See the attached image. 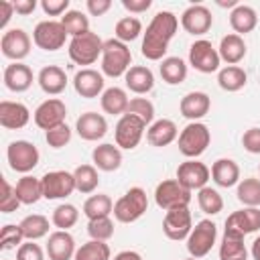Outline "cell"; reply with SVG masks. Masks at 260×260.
<instances>
[{"label":"cell","instance_id":"6125c7cd","mask_svg":"<svg viewBox=\"0 0 260 260\" xmlns=\"http://www.w3.org/2000/svg\"><path fill=\"white\" fill-rule=\"evenodd\" d=\"M185 260H199V258H193V256H189V258H185Z\"/></svg>","mask_w":260,"mask_h":260},{"label":"cell","instance_id":"d6986e66","mask_svg":"<svg viewBox=\"0 0 260 260\" xmlns=\"http://www.w3.org/2000/svg\"><path fill=\"white\" fill-rule=\"evenodd\" d=\"M75 130H77L79 138H83V140H87V142H95V140H100V138L106 136V132H108V122H106V118H104L102 114H98V112H85V114H81V116L77 118Z\"/></svg>","mask_w":260,"mask_h":260},{"label":"cell","instance_id":"83f0119b","mask_svg":"<svg viewBox=\"0 0 260 260\" xmlns=\"http://www.w3.org/2000/svg\"><path fill=\"white\" fill-rule=\"evenodd\" d=\"M211 179L217 187H234L240 183V167L232 158H217L211 165Z\"/></svg>","mask_w":260,"mask_h":260},{"label":"cell","instance_id":"d4e9b609","mask_svg":"<svg viewBox=\"0 0 260 260\" xmlns=\"http://www.w3.org/2000/svg\"><path fill=\"white\" fill-rule=\"evenodd\" d=\"M179 136V130H177V124L169 118H160V120H154L148 130H146V140L150 146H156V148H162V146H169L171 142H175Z\"/></svg>","mask_w":260,"mask_h":260},{"label":"cell","instance_id":"3957f363","mask_svg":"<svg viewBox=\"0 0 260 260\" xmlns=\"http://www.w3.org/2000/svg\"><path fill=\"white\" fill-rule=\"evenodd\" d=\"M148 209L146 191L142 187H130L116 203H114V217L120 223H132L140 219Z\"/></svg>","mask_w":260,"mask_h":260},{"label":"cell","instance_id":"5bb4252c","mask_svg":"<svg viewBox=\"0 0 260 260\" xmlns=\"http://www.w3.org/2000/svg\"><path fill=\"white\" fill-rule=\"evenodd\" d=\"M191 230H193V219H191L189 207H179V209H171L165 213L162 232L169 240H173V242L187 240Z\"/></svg>","mask_w":260,"mask_h":260},{"label":"cell","instance_id":"4fadbf2b","mask_svg":"<svg viewBox=\"0 0 260 260\" xmlns=\"http://www.w3.org/2000/svg\"><path fill=\"white\" fill-rule=\"evenodd\" d=\"M65 118H67V108H65V102H61L59 98L45 100L43 104L37 106V110L32 114L35 124L41 130H45V132L51 130V128H57V126L65 124Z\"/></svg>","mask_w":260,"mask_h":260},{"label":"cell","instance_id":"681fc988","mask_svg":"<svg viewBox=\"0 0 260 260\" xmlns=\"http://www.w3.org/2000/svg\"><path fill=\"white\" fill-rule=\"evenodd\" d=\"M45 140L51 148H63L71 140V128L67 124H61L57 128H51L45 132Z\"/></svg>","mask_w":260,"mask_h":260},{"label":"cell","instance_id":"f6af8a7d","mask_svg":"<svg viewBox=\"0 0 260 260\" xmlns=\"http://www.w3.org/2000/svg\"><path fill=\"white\" fill-rule=\"evenodd\" d=\"M142 32V22L136 18V16H124L116 22L114 26V35L118 41L122 43H130V41H136Z\"/></svg>","mask_w":260,"mask_h":260},{"label":"cell","instance_id":"cb8c5ba5","mask_svg":"<svg viewBox=\"0 0 260 260\" xmlns=\"http://www.w3.org/2000/svg\"><path fill=\"white\" fill-rule=\"evenodd\" d=\"M2 77H4V85L10 91H14V93L26 91L32 85V79H35L32 69L28 65H24V63H10V65H6Z\"/></svg>","mask_w":260,"mask_h":260},{"label":"cell","instance_id":"d590c367","mask_svg":"<svg viewBox=\"0 0 260 260\" xmlns=\"http://www.w3.org/2000/svg\"><path fill=\"white\" fill-rule=\"evenodd\" d=\"M246 81H248V75L238 65H228L217 73V83L223 91H240L246 85Z\"/></svg>","mask_w":260,"mask_h":260},{"label":"cell","instance_id":"6f0895ef","mask_svg":"<svg viewBox=\"0 0 260 260\" xmlns=\"http://www.w3.org/2000/svg\"><path fill=\"white\" fill-rule=\"evenodd\" d=\"M12 14H14V4L8 2V0H2L0 2V28H6Z\"/></svg>","mask_w":260,"mask_h":260},{"label":"cell","instance_id":"9f6ffc18","mask_svg":"<svg viewBox=\"0 0 260 260\" xmlns=\"http://www.w3.org/2000/svg\"><path fill=\"white\" fill-rule=\"evenodd\" d=\"M122 6L132 14H140L152 6V0H122Z\"/></svg>","mask_w":260,"mask_h":260},{"label":"cell","instance_id":"4316f807","mask_svg":"<svg viewBox=\"0 0 260 260\" xmlns=\"http://www.w3.org/2000/svg\"><path fill=\"white\" fill-rule=\"evenodd\" d=\"M37 81H39V85H41V89L45 93L59 95L67 85V73L57 65H47V67H43L39 71Z\"/></svg>","mask_w":260,"mask_h":260},{"label":"cell","instance_id":"1f68e13d","mask_svg":"<svg viewBox=\"0 0 260 260\" xmlns=\"http://www.w3.org/2000/svg\"><path fill=\"white\" fill-rule=\"evenodd\" d=\"M217 53H219L221 61H225L228 65H236L246 57V43H244V39L240 35L230 32L219 41Z\"/></svg>","mask_w":260,"mask_h":260},{"label":"cell","instance_id":"91938a15","mask_svg":"<svg viewBox=\"0 0 260 260\" xmlns=\"http://www.w3.org/2000/svg\"><path fill=\"white\" fill-rule=\"evenodd\" d=\"M114 260H142V256L138 252H134V250H122V252H118L114 256Z\"/></svg>","mask_w":260,"mask_h":260},{"label":"cell","instance_id":"ac0fdd59","mask_svg":"<svg viewBox=\"0 0 260 260\" xmlns=\"http://www.w3.org/2000/svg\"><path fill=\"white\" fill-rule=\"evenodd\" d=\"M211 24H213V16H211L209 8L203 4H191L181 14V26L193 37L205 35L211 28Z\"/></svg>","mask_w":260,"mask_h":260},{"label":"cell","instance_id":"f35d334b","mask_svg":"<svg viewBox=\"0 0 260 260\" xmlns=\"http://www.w3.org/2000/svg\"><path fill=\"white\" fill-rule=\"evenodd\" d=\"M18 225L24 234V240H30V242H37L49 234V219L41 213H30V215L22 217V221Z\"/></svg>","mask_w":260,"mask_h":260},{"label":"cell","instance_id":"7bdbcfd3","mask_svg":"<svg viewBox=\"0 0 260 260\" xmlns=\"http://www.w3.org/2000/svg\"><path fill=\"white\" fill-rule=\"evenodd\" d=\"M79 219V211L73 203H61L53 209V215H51V223L57 228V230H69L77 223Z\"/></svg>","mask_w":260,"mask_h":260},{"label":"cell","instance_id":"9a60e30c","mask_svg":"<svg viewBox=\"0 0 260 260\" xmlns=\"http://www.w3.org/2000/svg\"><path fill=\"white\" fill-rule=\"evenodd\" d=\"M0 51L12 63H20L30 53V37L22 28H10L0 39Z\"/></svg>","mask_w":260,"mask_h":260},{"label":"cell","instance_id":"94428289","mask_svg":"<svg viewBox=\"0 0 260 260\" xmlns=\"http://www.w3.org/2000/svg\"><path fill=\"white\" fill-rule=\"evenodd\" d=\"M250 254H252L254 260H260V236L252 242V250H250Z\"/></svg>","mask_w":260,"mask_h":260},{"label":"cell","instance_id":"9c48e42d","mask_svg":"<svg viewBox=\"0 0 260 260\" xmlns=\"http://www.w3.org/2000/svg\"><path fill=\"white\" fill-rule=\"evenodd\" d=\"M144 128L146 124L132 116V114H124L120 116L116 128H114V138H116V146L118 148H124V150H132L138 146V142L142 140L144 136Z\"/></svg>","mask_w":260,"mask_h":260},{"label":"cell","instance_id":"680465c9","mask_svg":"<svg viewBox=\"0 0 260 260\" xmlns=\"http://www.w3.org/2000/svg\"><path fill=\"white\" fill-rule=\"evenodd\" d=\"M12 4H14V12L20 16L35 12V8H37V0H14Z\"/></svg>","mask_w":260,"mask_h":260},{"label":"cell","instance_id":"e0dca14e","mask_svg":"<svg viewBox=\"0 0 260 260\" xmlns=\"http://www.w3.org/2000/svg\"><path fill=\"white\" fill-rule=\"evenodd\" d=\"M260 230V209L258 207H244L238 209L234 213L228 215L225 219V234H234V236H246Z\"/></svg>","mask_w":260,"mask_h":260},{"label":"cell","instance_id":"5b68a950","mask_svg":"<svg viewBox=\"0 0 260 260\" xmlns=\"http://www.w3.org/2000/svg\"><path fill=\"white\" fill-rule=\"evenodd\" d=\"M104 51V41L95 35V32H85L81 37H73L69 41V59L77 65H91L98 61V57H102Z\"/></svg>","mask_w":260,"mask_h":260},{"label":"cell","instance_id":"f546056e","mask_svg":"<svg viewBox=\"0 0 260 260\" xmlns=\"http://www.w3.org/2000/svg\"><path fill=\"white\" fill-rule=\"evenodd\" d=\"M258 24V14L252 6L248 4H238L232 12H230V26L234 28L236 35H248L256 28Z\"/></svg>","mask_w":260,"mask_h":260},{"label":"cell","instance_id":"4dcf8cb0","mask_svg":"<svg viewBox=\"0 0 260 260\" xmlns=\"http://www.w3.org/2000/svg\"><path fill=\"white\" fill-rule=\"evenodd\" d=\"M100 104H102V110L110 116H124L126 110H128V104H130V98L126 93V89L122 87H108L104 89V93L100 95Z\"/></svg>","mask_w":260,"mask_h":260},{"label":"cell","instance_id":"44dd1931","mask_svg":"<svg viewBox=\"0 0 260 260\" xmlns=\"http://www.w3.org/2000/svg\"><path fill=\"white\" fill-rule=\"evenodd\" d=\"M28 120H30V112L24 104L10 102V100L0 102V124H2V128L20 130L28 124Z\"/></svg>","mask_w":260,"mask_h":260},{"label":"cell","instance_id":"b9f144b4","mask_svg":"<svg viewBox=\"0 0 260 260\" xmlns=\"http://www.w3.org/2000/svg\"><path fill=\"white\" fill-rule=\"evenodd\" d=\"M197 203H199V209L207 215H217L223 209V199H221L219 191L213 187L199 189L197 191Z\"/></svg>","mask_w":260,"mask_h":260},{"label":"cell","instance_id":"6da1fadb","mask_svg":"<svg viewBox=\"0 0 260 260\" xmlns=\"http://www.w3.org/2000/svg\"><path fill=\"white\" fill-rule=\"evenodd\" d=\"M179 28V18L169 12V10H160L152 16L150 24L146 26L144 39H142V57H146L148 61H160L169 49L171 39L175 37Z\"/></svg>","mask_w":260,"mask_h":260},{"label":"cell","instance_id":"277c9868","mask_svg":"<svg viewBox=\"0 0 260 260\" xmlns=\"http://www.w3.org/2000/svg\"><path fill=\"white\" fill-rule=\"evenodd\" d=\"M211 142V132L203 122H189L179 134V152L187 158L201 156Z\"/></svg>","mask_w":260,"mask_h":260},{"label":"cell","instance_id":"7dc6e473","mask_svg":"<svg viewBox=\"0 0 260 260\" xmlns=\"http://www.w3.org/2000/svg\"><path fill=\"white\" fill-rule=\"evenodd\" d=\"M87 234L91 240L108 242L114 236V221L110 217H98V219H87Z\"/></svg>","mask_w":260,"mask_h":260},{"label":"cell","instance_id":"ffe728a7","mask_svg":"<svg viewBox=\"0 0 260 260\" xmlns=\"http://www.w3.org/2000/svg\"><path fill=\"white\" fill-rule=\"evenodd\" d=\"M73 87L81 98H98L104 93V73L95 71V69H81L75 73L73 77Z\"/></svg>","mask_w":260,"mask_h":260},{"label":"cell","instance_id":"7c38bea8","mask_svg":"<svg viewBox=\"0 0 260 260\" xmlns=\"http://www.w3.org/2000/svg\"><path fill=\"white\" fill-rule=\"evenodd\" d=\"M219 61L221 59H219L217 49L205 39H199L189 47V65L193 69H197L199 73L217 71L219 69Z\"/></svg>","mask_w":260,"mask_h":260},{"label":"cell","instance_id":"8d00e7d4","mask_svg":"<svg viewBox=\"0 0 260 260\" xmlns=\"http://www.w3.org/2000/svg\"><path fill=\"white\" fill-rule=\"evenodd\" d=\"M73 177H75V191H79L83 195L93 193L98 189V185H100V175H98V169L93 165L75 167Z\"/></svg>","mask_w":260,"mask_h":260},{"label":"cell","instance_id":"f5cc1de1","mask_svg":"<svg viewBox=\"0 0 260 260\" xmlns=\"http://www.w3.org/2000/svg\"><path fill=\"white\" fill-rule=\"evenodd\" d=\"M242 146L250 154H260V128H250L242 136Z\"/></svg>","mask_w":260,"mask_h":260},{"label":"cell","instance_id":"836d02e7","mask_svg":"<svg viewBox=\"0 0 260 260\" xmlns=\"http://www.w3.org/2000/svg\"><path fill=\"white\" fill-rule=\"evenodd\" d=\"M160 77L169 85H179L187 79V65L181 57H165L158 65Z\"/></svg>","mask_w":260,"mask_h":260},{"label":"cell","instance_id":"e575fe53","mask_svg":"<svg viewBox=\"0 0 260 260\" xmlns=\"http://www.w3.org/2000/svg\"><path fill=\"white\" fill-rule=\"evenodd\" d=\"M219 260H248L244 238L223 232V238L219 244Z\"/></svg>","mask_w":260,"mask_h":260},{"label":"cell","instance_id":"c3c4849f","mask_svg":"<svg viewBox=\"0 0 260 260\" xmlns=\"http://www.w3.org/2000/svg\"><path fill=\"white\" fill-rule=\"evenodd\" d=\"M24 240V234L20 230V225L14 223H6L0 232V248L2 250H10V248H18Z\"/></svg>","mask_w":260,"mask_h":260},{"label":"cell","instance_id":"db71d44e","mask_svg":"<svg viewBox=\"0 0 260 260\" xmlns=\"http://www.w3.org/2000/svg\"><path fill=\"white\" fill-rule=\"evenodd\" d=\"M41 8L47 16H61L69 12V0H43Z\"/></svg>","mask_w":260,"mask_h":260},{"label":"cell","instance_id":"2e32d148","mask_svg":"<svg viewBox=\"0 0 260 260\" xmlns=\"http://www.w3.org/2000/svg\"><path fill=\"white\" fill-rule=\"evenodd\" d=\"M209 177H211V171L207 169V165L199 162L197 158H189L177 167V181L189 191H195V189L199 191L207 187Z\"/></svg>","mask_w":260,"mask_h":260},{"label":"cell","instance_id":"8992f818","mask_svg":"<svg viewBox=\"0 0 260 260\" xmlns=\"http://www.w3.org/2000/svg\"><path fill=\"white\" fill-rule=\"evenodd\" d=\"M154 201L160 209L171 211L179 207H189L191 203V191L185 189L177 179H167L156 185L154 189Z\"/></svg>","mask_w":260,"mask_h":260},{"label":"cell","instance_id":"11a10c76","mask_svg":"<svg viewBox=\"0 0 260 260\" xmlns=\"http://www.w3.org/2000/svg\"><path fill=\"white\" fill-rule=\"evenodd\" d=\"M85 8H87V12L91 16H102V14H106L112 8V2L110 0H87Z\"/></svg>","mask_w":260,"mask_h":260},{"label":"cell","instance_id":"60d3db41","mask_svg":"<svg viewBox=\"0 0 260 260\" xmlns=\"http://www.w3.org/2000/svg\"><path fill=\"white\" fill-rule=\"evenodd\" d=\"M110 256H112V252L106 242L89 240L77 248L73 260H110Z\"/></svg>","mask_w":260,"mask_h":260},{"label":"cell","instance_id":"603a6c76","mask_svg":"<svg viewBox=\"0 0 260 260\" xmlns=\"http://www.w3.org/2000/svg\"><path fill=\"white\" fill-rule=\"evenodd\" d=\"M209 108H211V100L205 91H189L181 98L179 104L181 116H185L191 122H199L203 116H207Z\"/></svg>","mask_w":260,"mask_h":260},{"label":"cell","instance_id":"74e56055","mask_svg":"<svg viewBox=\"0 0 260 260\" xmlns=\"http://www.w3.org/2000/svg\"><path fill=\"white\" fill-rule=\"evenodd\" d=\"M114 211V203L110 199V195L106 193H98L85 199L83 203V215L87 219H98V217H110V213Z\"/></svg>","mask_w":260,"mask_h":260},{"label":"cell","instance_id":"52a82bcc","mask_svg":"<svg viewBox=\"0 0 260 260\" xmlns=\"http://www.w3.org/2000/svg\"><path fill=\"white\" fill-rule=\"evenodd\" d=\"M215 238H217V225L211 219H201L195 223V228L187 238V252L193 258H203L211 252Z\"/></svg>","mask_w":260,"mask_h":260},{"label":"cell","instance_id":"be15d7a7","mask_svg":"<svg viewBox=\"0 0 260 260\" xmlns=\"http://www.w3.org/2000/svg\"><path fill=\"white\" fill-rule=\"evenodd\" d=\"M258 169H260V167H258Z\"/></svg>","mask_w":260,"mask_h":260},{"label":"cell","instance_id":"ee69618b","mask_svg":"<svg viewBox=\"0 0 260 260\" xmlns=\"http://www.w3.org/2000/svg\"><path fill=\"white\" fill-rule=\"evenodd\" d=\"M61 24L67 30V35H71V39L89 32V18L81 10H69V12H65V16H61Z\"/></svg>","mask_w":260,"mask_h":260},{"label":"cell","instance_id":"8fae6325","mask_svg":"<svg viewBox=\"0 0 260 260\" xmlns=\"http://www.w3.org/2000/svg\"><path fill=\"white\" fill-rule=\"evenodd\" d=\"M45 199H65L75 191V177L69 171H49L41 177Z\"/></svg>","mask_w":260,"mask_h":260},{"label":"cell","instance_id":"484cf974","mask_svg":"<svg viewBox=\"0 0 260 260\" xmlns=\"http://www.w3.org/2000/svg\"><path fill=\"white\" fill-rule=\"evenodd\" d=\"M91 160H93V167L95 169L106 171V173H112V171H118L120 165H122V150L116 144L104 142V144H100V146L93 148Z\"/></svg>","mask_w":260,"mask_h":260},{"label":"cell","instance_id":"30bf717a","mask_svg":"<svg viewBox=\"0 0 260 260\" xmlns=\"http://www.w3.org/2000/svg\"><path fill=\"white\" fill-rule=\"evenodd\" d=\"M67 30L61 20H41L32 30V41L43 51H57L65 45Z\"/></svg>","mask_w":260,"mask_h":260},{"label":"cell","instance_id":"f907efd6","mask_svg":"<svg viewBox=\"0 0 260 260\" xmlns=\"http://www.w3.org/2000/svg\"><path fill=\"white\" fill-rule=\"evenodd\" d=\"M18 205H22L20 201H18V197H16V191H14V187L6 181V179H2V197H0V211L2 213H12V211H16L18 209Z\"/></svg>","mask_w":260,"mask_h":260},{"label":"cell","instance_id":"bcb514c9","mask_svg":"<svg viewBox=\"0 0 260 260\" xmlns=\"http://www.w3.org/2000/svg\"><path fill=\"white\" fill-rule=\"evenodd\" d=\"M126 114H132L136 118H140L146 126L154 122V104L148 98H132L128 104Z\"/></svg>","mask_w":260,"mask_h":260},{"label":"cell","instance_id":"f1b7e54d","mask_svg":"<svg viewBox=\"0 0 260 260\" xmlns=\"http://www.w3.org/2000/svg\"><path fill=\"white\" fill-rule=\"evenodd\" d=\"M124 81H126V87L138 95L142 93H148L152 87H154V75L148 67L144 65H132L126 75H124Z\"/></svg>","mask_w":260,"mask_h":260},{"label":"cell","instance_id":"7402d4cb","mask_svg":"<svg viewBox=\"0 0 260 260\" xmlns=\"http://www.w3.org/2000/svg\"><path fill=\"white\" fill-rule=\"evenodd\" d=\"M77 248H75V240L69 232L65 230H57L49 236L47 240V256L49 260H73Z\"/></svg>","mask_w":260,"mask_h":260},{"label":"cell","instance_id":"7a4b0ae2","mask_svg":"<svg viewBox=\"0 0 260 260\" xmlns=\"http://www.w3.org/2000/svg\"><path fill=\"white\" fill-rule=\"evenodd\" d=\"M132 53L126 43L118 39H108L104 41V51H102V73L108 77H120L126 75V71L132 67Z\"/></svg>","mask_w":260,"mask_h":260},{"label":"cell","instance_id":"ab89813d","mask_svg":"<svg viewBox=\"0 0 260 260\" xmlns=\"http://www.w3.org/2000/svg\"><path fill=\"white\" fill-rule=\"evenodd\" d=\"M236 197H238V201L244 203L246 207H258V205H260V179H256V177L242 179V181L238 183Z\"/></svg>","mask_w":260,"mask_h":260},{"label":"cell","instance_id":"816d5d0a","mask_svg":"<svg viewBox=\"0 0 260 260\" xmlns=\"http://www.w3.org/2000/svg\"><path fill=\"white\" fill-rule=\"evenodd\" d=\"M16 260H45V252L39 244L26 240L16 248Z\"/></svg>","mask_w":260,"mask_h":260},{"label":"cell","instance_id":"d6a6232c","mask_svg":"<svg viewBox=\"0 0 260 260\" xmlns=\"http://www.w3.org/2000/svg\"><path fill=\"white\" fill-rule=\"evenodd\" d=\"M14 191H16V197L22 205H32L37 203L41 197H43V185H41V179L37 177H30V175H24L16 181L14 185Z\"/></svg>","mask_w":260,"mask_h":260},{"label":"cell","instance_id":"ba28073f","mask_svg":"<svg viewBox=\"0 0 260 260\" xmlns=\"http://www.w3.org/2000/svg\"><path fill=\"white\" fill-rule=\"evenodd\" d=\"M39 148L28 140H14L6 148V160L12 171L16 173H28L39 165Z\"/></svg>","mask_w":260,"mask_h":260}]
</instances>
